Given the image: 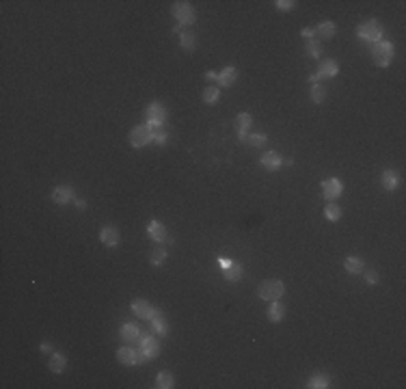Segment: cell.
<instances>
[{
  "label": "cell",
  "instance_id": "6da1fadb",
  "mask_svg": "<svg viewBox=\"0 0 406 389\" xmlns=\"http://www.w3.org/2000/svg\"><path fill=\"white\" fill-rule=\"evenodd\" d=\"M283 292H285L283 283L277 281V279H266L257 288V296L264 298V301H277V298L283 296Z\"/></svg>",
  "mask_w": 406,
  "mask_h": 389
},
{
  "label": "cell",
  "instance_id": "7a4b0ae2",
  "mask_svg": "<svg viewBox=\"0 0 406 389\" xmlns=\"http://www.w3.org/2000/svg\"><path fill=\"white\" fill-rule=\"evenodd\" d=\"M393 54H395V48H393V43H389V41H378V43H374V48H372L374 63L378 65V67H387V65L393 61Z\"/></svg>",
  "mask_w": 406,
  "mask_h": 389
},
{
  "label": "cell",
  "instance_id": "3957f363",
  "mask_svg": "<svg viewBox=\"0 0 406 389\" xmlns=\"http://www.w3.org/2000/svg\"><path fill=\"white\" fill-rule=\"evenodd\" d=\"M357 35L367 43H378V39L383 37V26H380L376 19H369V22H365L363 26L359 28Z\"/></svg>",
  "mask_w": 406,
  "mask_h": 389
},
{
  "label": "cell",
  "instance_id": "277c9868",
  "mask_svg": "<svg viewBox=\"0 0 406 389\" xmlns=\"http://www.w3.org/2000/svg\"><path fill=\"white\" fill-rule=\"evenodd\" d=\"M152 141H154V134H152V128L149 126H136L132 132H130V145L136 147V149L145 147Z\"/></svg>",
  "mask_w": 406,
  "mask_h": 389
},
{
  "label": "cell",
  "instance_id": "5b68a950",
  "mask_svg": "<svg viewBox=\"0 0 406 389\" xmlns=\"http://www.w3.org/2000/svg\"><path fill=\"white\" fill-rule=\"evenodd\" d=\"M342 193H344V184L337 177H329L322 182V194L329 201H335L337 197H342Z\"/></svg>",
  "mask_w": 406,
  "mask_h": 389
},
{
  "label": "cell",
  "instance_id": "8992f818",
  "mask_svg": "<svg viewBox=\"0 0 406 389\" xmlns=\"http://www.w3.org/2000/svg\"><path fill=\"white\" fill-rule=\"evenodd\" d=\"M138 344H141V350L147 355V359H156L160 355V344L154 335H149V333H143L141 337H138Z\"/></svg>",
  "mask_w": 406,
  "mask_h": 389
},
{
  "label": "cell",
  "instance_id": "52a82bcc",
  "mask_svg": "<svg viewBox=\"0 0 406 389\" xmlns=\"http://www.w3.org/2000/svg\"><path fill=\"white\" fill-rule=\"evenodd\" d=\"M173 16L177 18V22L184 24V26H188V24L194 22V11H193V7H190L188 2H175Z\"/></svg>",
  "mask_w": 406,
  "mask_h": 389
},
{
  "label": "cell",
  "instance_id": "ba28073f",
  "mask_svg": "<svg viewBox=\"0 0 406 389\" xmlns=\"http://www.w3.org/2000/svg\"><path fill=\"white\" fill-rule=\"evenodd\" d=\"M164 121H167V108L160 102H152L147 106V123H158V126H162Z\"/></svg>",
  "mask_w": 406,
  "mask_h": 389
},
{
  "label": "cell",
  "instance_id": "9c48e42d",
  "mask_svg": "<svg viewBox=\"0 0 406 389\" xmlns=\"http://www.w3.org/2000/svg\"><path fill=\"white\" fill-rule=\"evenodd\" d=\"M147 233H149V238H152V240H156V242H167V240H169L167 227H164L160 221H149ZM169 242H171V240H169Z\"/></svg>",
  "mask_w": 406,
  "mask_h": 389
},
{
  "label": "cell",
  "instance_id": "30bf717a",
  "mask_svg": "<svg viewBox=\"0 0 406 389\" xmlns=\"http://www.w3.org/2000/svg\"><path fill=\"white\" fill-rule=\"evenodd\" d=\"M339 74V65L337 61H333V58H324V61H320V67H318V74L315 76L318 78H333Z\"/></svg>",
  "mask_w": 406,
  "mask_h": 389
},
{
  "label": "cell",
  "instance_id": "8fae6325",
  "mask_svg": "<svg viewBox=\"0 0 406 389\" xmlns=\"http://www.w3.org/2000/svg\"><path fill=\"white\" fill-rule=\"evenodd\" d=\"M251 123H253V117L249 113H242L235 117V132H238V138L242 143L247 141V130L251 128Z\"/></svg>",
  "mask_w": 406,
  "mask_h": 389
},
{
  "label": "cell",
  "instance_id": "7c38bea8",
  "mask_svg": "<svg viewBox=\"0 0 406 389\" xmlns=\"http://www.w3.org/2000/svg\"><path fill=\"white\" fill-rule=\"evenodd\" d=\"M138 337H141V329H138L134 322H125L123 327H121V340H123L125 344L138 342Z\"/></svg>",
  "mask_w": 406,
  "mask_h": 389
},
{
  "label": "cell",
  "instance_id": "4fadbf2b",
  "mask_svg": "<svg viewBox=\"0 0 406 389\" xmlns=\"http://www.w3.org/2000/svg\"><path fill=\"white\" fill-rule=\"evenodd\" d=\"M99 240H102L104 244H106V247H117L121 238H119V232H117V227H113V225H106V227L102 229V232H99Z\"/></svg>",
  "mask_w": 406,
  "mask_h": 389
},
{
  "label": "cell",
  "instance_id": "5bb4252c",
  "mask_svg": "<svg viewBox=\"0 0 406 389\" xmlns=\"http://www.w3.org/2000/svg\"><path fill=\"white\" fill-rule=\"evenodd\" d=\"M149 320H152V329L158 333V335H162V337L169 335V324H167L164 316L158 311V309H154V313H152V318H149Z\"/></svg>",
  "mask_w": 406,
  "mask_h": 389
},
{
  "label": "cell",
  "instance_id": "9a60e30c",
  "mask_svg": "<svg viewBox=\"0 0 406 389\" xmlns=\"http://www.w3.org/2000/svg\"><path fill=\"white\" fill-rule=\"evenodd\" d=\"M259 162H262V167L268 169V171H277V169L283 164V158L279 156L277 152H266Z\"/></svg>",
  "mask_w": 406,
  "mask_h": 389
},
{
  "label": "cell",
  "instance_id": "2e32d148",
  "mask_svg": "<svg viewBox=\"0 0 406 389\" xmlns=\"http://www.w3.org/2000/svg\"><path fill=\"white\" fill-rule=\"evenodd\" d=\"M52 199H54V203H67V201H72L74 199V188L72 186H57L52 191Z\"/></svg>",
  "mask_w": 406,
  "mask_h": 389
},
{
  "label": "cell",
  "instance_id": "e0dca14e",
  "mask_svg": "<svg viewBox=\"0 0 406 389\" xmlns=\"http://www.w3.org/2000/svg\"><path fill=\"white\" fill-rule=\"evenodd\" d=\"M132 311H134V316H138V318H145V320H149L152 318V313H154V307L149 305L147 301H134L132 303Z\"/></svg>",
  "mask_w": 406,
  "mask_h": 389
},
{
  "label": "cell",
  "instance_id": "ac0fdd59",
  "mask_svg": "<svg viewBox=\"0 0 406 389\" xmlns=\"http://www.w3.org/2000/svg\"><path fill=\"white\" fill-rule=\"evenodd\" d=\"M117 359L119 363H123V366H136V350L130 346H123L117 350Z\"/></svg>",
  "mask_w": 406,
  "mask_h": 389
},
{
  "label": "cell",
  "instance_id": "d6986e66",
  "mask_svg": "<svg viewBox=\"0 0 406 389\" xmlns=\"http://www.w3.org/2000/svg\"><path fill=\"white\" fill-rule=\"evenodd\" d=\"M235 80H238V69H235V67H225L223 72L218 74V84H220V87H232Z\"/></svg>",
  "mask_w": 406,
  "mask_h": 389
},
{
  "label": "cell",
  "instance_id": "ffe728a7",
  "mask_svg": "<svg viewBox=\"0 0 406 389\" xmlns=\"http://www.w3.org/2000/svg\"><path fill=\"white\" fill-rule=\"evenodd\" d=\"M283 313H285V307L281 305V303H279V301H270V307H268V320L270 322H281Z\"/></svg>",
  "mask_w": 406,
  "mask_h": 389
},
{
  "label": "cell",
  "instance_id": "44dd1931",
  "mask_svg": "<svg viewBox=\"0 0 406 389\" xmlns=\"http://www.w3.org/2000/svg\"><path fill=\"white\" fill-rule=\"evenodd\" d=\"M313 35H315L318 39H324V41H327V39H333V35H335V24H333V22H322V24H320V26L313 31Z\"/></svg>",
  "mask_w": 406,
  "mask_h": 389
},
{
  "label": "cell",
  "instance_id": "7402d4cb",
  "mask_svg": "<svg viewBox=\"0 0 406 389\" xmlns=\"http://www.w3.org/2000/svg\"><path fill=\"white\" fill-rule=\"evenodd\" d=\"M149 128H152V134H154V143L156 145H167V141H169V134H167V130H164L162 126H158V123H147Z\"/></svg>",
  "mask_w": 406,
  "mask_h": 389
},
{
  "label": "cell",
  "instance_id": "603a6c76",
  "mask_svg": "<svg viewBox=\"0 0 406 389\" xmlns=\"http://www.w3.org/2000/svg\"><path fill=\"white\" fill-rule=\"evenodd\" d=\"M225 279H227V281H232V283H235V281H240V279H242V266H240V264H235V262H232L229 264L227 268H225Z\"/></svg>",
  "mask_w": 406,
  "mask_h": 389
},
{
  "label": "cell",
  "instance_id": "cb8c5ba5",
  "mask_svg": "<svg viewBox=\"0 0 406 389\" xmlns=\"http://www.w3.org/2000/svg\"><path fill=\"white\" fill-rule=\"evenodd\" d=\"M380 182H383V186L387 188V191H395V188H398V182H400V179H398V173L391 171V169H389V171H385V173H383Z\"/></svg>",
  "mask_w": 406,
  "mask_h": 389
},
{
  "label": "cell",
  "instance_id": "d4e9b609",
  "mask_svg": "<svg viewBox=\"0 0 406 389\" xmlns=\"http://www.w3.org/2000/svg\"><path fill=\"white\" fill-rule=\"evenodd\" d=\"M65 368H67V359H65L63 355H52V357H50V370H52L54 374L65 372Z\"/></svg>",
  "mask_w": 406,
  "mask_h": 389
},
{
  "label": "cell",
  "instance_id": "484cf974",
  "mask_svg": "<svg viewBox=\"0 0 406 389\" xmlns=\"http://www.w3.org/2000/svg\"><path fill=\"white\" fill-rule=\"evenodd\" d=\"M344 266H346V271H348V272L359 275V272L363 271V259H361V257H346Z\"/></svg>",
  "mask_w": 406,
  "mask_h": 389
},
{
  "label": "cell",
  "instance_id": "4316f807",
  "mask_svg": "<svg viewBox=\"0 0 406 389\" xmlns=\"http://www.w3.org/2000/svg\"><path fill=\"white\" fill-rule=\"evenodd\" d=\"M324 216L329 218V221H333V223H337L339 218H342V208L337 206V203H329L327 208H324Z\"/></svg>",
  "mask_w": 406,
  "mask_h": 389
},
{
  "label": "cell",
  "instance_id": "83f0119b",
  "mask_svg": "<svg viewBox=\"0 0 406 389\" xmlns=\"http://www.w3.org/2000/svg\"><path fill=\"white\" fill-rule=\"evenodd\" d=\"M307 387H311V389H324V387H329V376H324V374H315V376L309 378Z\"/></svg>",
  "mask_w": 406,
  "mask_h": 389
},
{
  "label": "cell",
  "instance_id": "f1b7e54d",
  "mask_svg": "<svg viewBox=\"0 0 406 389\" xmlns=\"http://www.w3.org/2000/svg\"><path fill=\"white\" fill-rule=\"evenodd\" d=\"M156 387L160 389H171L173 387V376L171 372H160L158 378H156Z\"/></svg>",
  "mask_w": 406,
  "mask_h": 389
},
{
  "label": "cell",
  "instance_id": "f546056e",
  "mask_svg": "<svg viewBox=\"0 0 406 389\" xmlns=\"http://www.w3.org/2000/svg\"><path fill=\"white\" fill-rule=\"evenodd\" d=\"M167 259V249H162V247H158V249H154L152 251V255H149V262L154 264V266H162V262Z\"/></svg>",
  "mask_w": 406,
  "mask_h": 389
},
{
  "label": "cell",
  "instance_id": "4dcf8cb0",
  "mask_svg": "<svg viewBox=\"0 0 406 389\" xmlns=\"http://www.w3.org/2000/svg\"><path fill=\"white\" fill-rule=\"evenodd\" d=\"M311 97H313V102L315 104H322L324 99H327V89L322 87V84H311Z\"/></svg>",
  "mask_w": 406,
  "mask_h": 389
},
{
  "label": "cell",
  "instance_id": "1f68e13d",
  "mask_svg": "<svg viewBox=\"0 0 406 389\" xmlns=\"http://www.w3.org/2000/svg\"><path fill=\"white\" fill-rule=\"evenodd\" d=\"M220 97V89L218 87H208L203 89V102L205 104H214Z\"/></svg>",
  "mask_w": 406,
  "mask_h": 389
},
{
  "label": "cell",
  "instance_id": "d6a6232c",
  "mask_svg": "<svg viewBox=\"0 0 406 389\" xmlns=\"http://www.w3.org/2000/svg\"><path fill=\"white\" fill-rule=\"evenodd\" d=\"M266 134H247V141L244 143H249L251 147H264L266 145Z\"/></svg>",
  "mask_w": 406,
  "mask_h": 389
},
{
  "label": "cell",
  "instance_id": "836d02e7",
  "mask_svg": "<svg viewBox=\"0 0 406 389\" xmlns=\"http://www.w3.org/2000/svg\"><path fill=\"white\" fill-rule=\"evenodd\" d=\"M179 43H182V48L184 50H188V52H193L194 50V35L193 33H182V37H179Z\"/></svg>",
  "mask_w": 406,
  "mask_h": 389
},
{
  "label": "cell",
  "instance_id": "e575fe53",
  "mask_svg": "<svg viewBox=\"0 0 406 389\" xmlns=\"http://www.w3.org/2000/svg\"><path fill=\"white\" fill-rule=\"evenodd\" d=\"M307 54L309 57H315V58L322 54V48H320L318 39H307Z\"/></svg>",
  "mask_w": 406,
  "mask_h": 389
},
{
  "label": "cell",
  "instance_id": "d590c367",
  "mask_svg": "<svg viewBox=\"0 0 406 389\" xmlns=\"http://www.w3.org/2000/svg\"><path fill=\"white\" fill-rule=\"evenodd\" d=\"M277 9L279 11H292L294 7H296V2H294V0H277Z\"/></svg>",
  "mask_w": 406,
  "mask_h": 389
},
{
  "label": "cell",
  "instance_id": "8d00e7d4",
  "mask_svg": "<svg viewBox=\"0 0 406 389\" xmlns=\"http://www.w3.org/2000/svg\"><path fill=\"white\" fill-rule=\"evenodd\" d=\"M378 279L380 277H378V272H376V271H367V272H365V281H367L369 286H376V283H378Z\"/></svg>",
  "mask_w": 406,
  "mask_h": 389
},
{
  "label": "cell",
  "instance_id": "74e56055",
  "mask_svg": "<svg viewBox=\"0 0 406 389\" xmlns=\"http://www.w3.org/2000/svg\"><path fill=\"white\" fill-rule=\"evenodd\" d=\"M229 264H232V259H225V257H218V266L223 268V271H225V268L229 266Z\"/></svg>",
  "mask_w": 406,
  "mask_h": 389
},
{
  "label": "cell",
  "instance_id": "f35d334b",
  "mask_svg": "<svg viewBox=\"0 0 406 389\" xmlns=\"http://www.w3.org/2000/svg\"><path fill=\"white\" fill-rule=\"evenodd\" d=\"M41 352H43V355L52 352V344H41Z\"/></svg>",
  "mask_w": 406,
  "mask_h": 389
},
{
  "label": "cell",
  "instance_id": "ab89813d",
  "mask_svg": "<svg viewBox=\"0 0 406 389\" xmlns=\"http://www.w3.org/2000/svg\"><path fill=\"white\" fill-rule=\"evenodd\" d=\"M205 78H208V80H218V74H214V72H205Z\"/></svg>",
  "mask_w": 406,
  "mask_h": 389
},
{
  "label": "cell",
  "instance_id": "60d3db41",
  "mask_svg": "<svg viewBox=\"0 0 406 389\" xmlns=\"http://www.w3.org/2000/svg\"><path fill=\"white\" fill-rule=\"evenodd\" d=\"M303 37H307V39L313 37V31H311V28H303Z\"/></svg>",
  "mask_w": 406,
  "mask_h": 389
},
{
  "label": "cell",
  "instance_id": "b9f144b4",
  "mask_svg": "<svg viewBox=\"0 0 406 389\" xmlns=\"http://www.w3.org/2000/svg\"><path fill=\"white\" fill-rule=\"evenodd\" d=\"M76 206H78V208H84V206H87V203H84L82 199H76Z\"/></svg>",
  "mask_w": 406,
  "mask_h": 389
}]
</instances>
